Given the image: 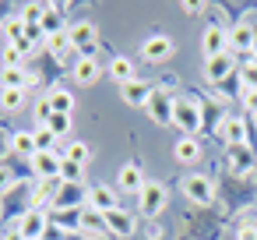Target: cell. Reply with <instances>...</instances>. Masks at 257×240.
Returning <instances> with one entry per match:
<instances>
[{
	"instance_id": "1",
	"label": "cell",
	"mask_w": 257,
	"mask_h": 240,
	"mask_svg": "<svg viewBox=\"0 0 257 240\" xmlns=\"http://www.w3.org/2000/svg\"><path fill=\"white\" fill-rule=\"evenodd\" d=\"M173 124L183 131V138H190L201 127V110L194 99H173Z\"/></svg>"
},
{
	"instance_id": "2",
	"label": "cell",
	"mask_w": 257,
	"mask_h": 240,
	"mask_svg": "<svg viewBox=\"0 0 257 240\" xmlns=\"http://www.w3.org/2000/svg\"><path fill=\"white\" fill-rule=\"evenodd\" d=\"M141 57H145V60H152V64H162V60H169V57H173V39H169L166 32H155V36H148V39L141 43Z\"/></svg>"
},
{
	"instance_id": "3",
	"label": "cell",
	"mask_w": 257,
	"mask_h": 240,
	"mask_svg": "<svg viewBox=\"0 0 257 240\" xmlns=\"http://www.w3.org/2000/svg\"><path fill=\"white\" fill-rule=\"evenodd\" d=\"M183 194H187L190 201H197V205H211L215 187H211V180H208L204 173H190V177H183Z\"/></svg>"
},
{
	"instance_id": "4",
	"label": "cell",
	"mask_w": 257,
	"mask_h": 240,
	"mask_svg": "<svg viewBox=\"0 0 257 240\" xmlns=\"http://www.w3.org/2000/svg\"><path fill=\"white\" fill-rule=\"evenodd\" d=\"M166 201H169V194H166L162 184H145V191L138 194V205H141L145 215H159L166 208Z\"/></svg>"
},
{
	"instance_id": "5",
	"label": "cell",
	"mask_w": 257,
	"mask_h": 240,
	"mask_svg": "<svg viewBox=\"0 0 257 240\" xmlns=\"http://www.w3.org/2000/svg\"><path fill=\"white\" fill-rule=\"evenodd\" d=\"M201 50H204L208 60H211V57H222V53L229 50V32L218 29V25H208L204 36H201Z\"/></svg>"
},
{
	"instance_id": "6",
	"label": "cell",
	"mask_w": 257,
	"mask_h": 240,
	"mask_svg": "<svg viewBox=\"0 0 257 240\" xmlns=\"http://www.w3.org/2000/svg\"><path fill=\"white\" fill-rule=\"evenodd\" d=\"M120 96H123V103H127V106H148V103H152V96H155V89H152L148 82L134 78V82L120 85Z\"/></svg>"
},
{
	"instance_id": "7",
	"label": "cell",
	"mask_w": 257,
	"mask_h": 240,
	"mask_svg": "<svg viewBox=\"0 0 257 240\" xmlns=\"http://www.w3.org/2000/svg\"><path fill=\"white\" fill-rule=\"evenodd\" d=\"M18 233H22L25 240H43V233H46V215H43L39 208H29V212L18 219Z\"/></svg>"
},
{
	"instance_id": "8",
	"label": "cell",
	"mask_w": 257,
	"mask_h": 240,
	"mask_svg": "<svg viewBox=\"0 0 257 240\" xmlns=\"http://www.w3.org/2000/svg\"><path fill=\"white\" fill-rule=\"evenodd\" d=\"M85 201H88V208H92V212H99V215H106V212L120 208V205H116V191H109V187H92Z\"/></svg>"
},
{
	"instance_id": "9",
	"label": "cell",
	"mask_w": 257,
	"mask_h": 240,
	"mask_svg": "<svg viewBox=\"0 0 257 240\" xmlns=\"http://www.w3.org/2000/svg\"><path fill=\"white\" fill-rule=\"evenodd\" d=\"M116 187H120L123 194H141V191H145V177H141V170H138L134 163H127V166L120 170V177H116Z\"/></svg>"
},
{
	"instance_id": "10",
	"label": "cell",
	"mask_w": 257,
	"mask_h": 240,
	"mask_svg": "<svg viewBox=\"0 0 257 240\" xmlns=\"http://www.w3.org/2000/svg\"><path fill=\"white\" fill-rule=\"evenodd\" d=\"M71 43L81 46L85 57H92V53H95V25H92V22H78V25L71 29Z\"/></svg>"
},
{
	"instance_id": "11",
	"label": "cell",
	"mask_w": 257,
	"mask_h": 240,
	"mask_svg": "<svg viewBox=\"0 0 257 240\" xmlns=\"http://www.w3.org/2000/svg\"><path fill=\"white\" fill-rule=\"evenodd\" d=\"M253 29L250 25H236L232 32H229V46L236 50V53H246V60H250V53H253Z\"/></svg>"
},
{
	"instance_id": "12",
	"label": "cell",
	"mask_w": 257,
	"mask_h": 240,
	"mask_svg": "<svg viewBox=\"0 0 257 240\" xmlns=\"http://www.w3.org/2000/svg\"><path fill=\"white\" fill-rule=\"evenodd\" d=\"M60 155H53V152H39V155H32V170L43 177V180H50V177H60Z\"/></svg>"
},
{
	"instance_id": "13",
	"label": "cell",
	"mask_w": 257,
	"mask_h": 240,
	"mask_svg": "<svg viewBox=\"0 0 257 240\" xmlns=\"http://www.w3.org/2000/svg\"><path fill=\"white\" fill-rule=\"evenodd\" d=\"M148 113H152V120H155V124H173V103H169L162 92H155V96H152Z\"/></svg>"
},
{
	"instance_id": "14",
	"label": "cell",
	"mask_w": 257,
	"mask_h": 240,
	"mask_svg": "<svg viewBox=\"0 0 257 240\" xmlns=\"http://www.w3.org/2000/svg\"><path fill=\"white\" fill-rule=\"evenodd\" d=\"M222 138H225L229 145H243V141H246V120H243V117H225Z\"/></svg>"
},
{
	"instance_id": "15",
	"label": "cell",
	"mask_w": 257,
	"mask_h": 240,
	"mask_svg": "<svg viewBox=\"0 0 257 240\" xmlns=\"http://www.w3.org/2000/svg\"><path fill=\"white\" fill-rule=\"evenodd\" d=\"M99 78V60L95 57H81L78 64H74V82L78 85H92Z\"/></svg>"
},
{
	"instance_id": "16",
	"label": "cell",
	"mask_w": 257,
	"mask_h": 240,
	"mask_svg": "<svg viewBox=\"0 0 257 240\" xmlns=\"http://www.w3.org/2000/svg\"><path fill=\"white\" fill-rule=\"evenodd\" d=\"M102 219H106V226H113L120 236H131V233H134V219H131L123 208H113V212H106Z\"/></svg>"
},
{
	"instance_id": "17",
	"label": "cell",
	"mask_w": 257,
	"mask_h": 240,
	"mask_svg": "<svg viewBox=\"0 0 257 240\" xmlns=\"http://www.w3.org/2000/svg\"><path fill=\"white\" fill-rule=\"evenodd\" d=\"M109 74H113L120 85H127V82L138 78V74H134V60H127V57H113V60H109Z\"/></svg>"
},
{
	"instance_id": "18",
	"label": "cell",
	"mask_w": 257,
	"mask_h": 240,
	"mask_svg": "<svg viewBox=\"0 0 257 240\" xmlns=\"http://www.w3.org/2000/svg\"><path fill=\"white\" fill-rule=\"evenodd\" d=\"M25 103H29L25 89H0V106H4L8 113H18Z\"/></svg>"
},
{
	"instance_id": "19",
	"label": "cell",
	"mask_w": 257,
	"mask_h": 240,
	"mask_svg": "<svg viewBox=\"0 0 257 240\" xmlns=\"http://www.w3.org/2000/svg\"><path fill=\"white\" fill-rule=\"evenodd\" d=\"M229 71H232V60H229V53H222V57H211V60L204 64V74H208L211 82H222Z\"/></svg>"
},
{
	"instance_id": "20",
	"label": "cell",
	"mask_w": 257,
	"mask_h": 240,
	"mask_svg": "<svg viewBox=\"0 0 257 240\" xmlns=\"http://www.w3.org/2000/svg\"><path fill=\"white\" fill-rule=\"evenodd\" d=\"M50 106H53V113H74V96L67 92V89H53L50 96Z\"/></svg>"
},
{
	"instance_id": "21",
	"label": "cell",
	"mask_w": 257,
	"mask_h": 240,
	"mask_svg": "<svg viewBox=\"0 0 257 240\" xmlns=\"http://www.w3.org/2000/svg\"><path fill=\"white\" fill-rule=\"evenodd\" d=\"M11 148L22 152V155H39V148H36V131H18V134L11 138Z\"/></svg>"
},
{
	"instance_id": "22",
	"label": "cell",
	"mask_w": 257,
	"mask_h": 240,
	"mask_svg": "<svg viewBox=\"0 0 257 240\" xmlns=\"http://www.w3.org/2000/svg\"><path fill=\"white\" fill-rule=\"evenodd\" d=\"M29 85V74L22 67H4L0 71V89H25Z\"/></svg>"
},
{
	"instance_id": "23",
	"label": "cell",
	"mask_w": 257,
	"mask_h": 240,
	"mask_svg": "<svg viewBox=\"0 0 257 240\" xmlns=\"http://www.w3.org/2000/svg\"><path fill=\"white\" fill-rule=\"evenodd\" d=\"M176 159H180V163H197V159H201V145H197L194 138H180V141H176Z\"/></svg>"
},
{
	"instance_id": "24",
	"label": "cell",
	"mask_w": 257,
	"mask_h": 240,
	"mask_svg": "<svg viewBox=\"0 0 257 240\" xmlns=\"http://www.w3.org/2000/svg\"><path fill=\"white\" fill-rule=\"evenodd\" d=\"M229 155H232V170H236V173L253 170V155H250L243 145H229Z\"/></svg>"
},
{
	"instance_id": "25",
	"label": "cell",
	"mask_w": 257,
	"mask_h": 240,
	"mask_svg": "<svg viewBox=\"0 0 257 240\" xmlns=\"http://www.w3.org/2000/svg\"><path fill=\"white\" fill-rule=\"evenodd\" d=\"M43 32H46V36L64 32V18H60V11H57V8H46V15H43Z\"/></svg>"
},
{
	"instance_id": "26",
	"label": "cell",
	"mask_w": 257,
	"mask_h": 240,
	"mask_svg": "<svg viewBox=\"0 0 257 240\" xmlns=\"http://www.w3.org/2000/svg\"><path fill=\"white\" fill-rule=\"evenodd\" d=\"M36 148L39 152H57V134L46 124H39V131H36Z\"/></svg>"
},
{
	"instance_id": "27",
	"label": "cell",
	"mask_w": 257,
	"mask_h": 240,
	"mask_svg": "<svg viewBox=\"0 0 257 240\" xmlns=\"http://www.w3.org/2000/svg\"><path fill=\"white\" fill-rule=\"evenodd\" d=\"M239 82H243V92H257V60H246L239 67Z\"/></svg>"
},
{
	"instance_id": "28",
	"label": "cell",
	"mask_w": 257,
	"mask_h": 240,
	"mask_svg": "<svg viewBox=\"0 0 257 240\" xmlns=\"http://www.w3.org/2000/svg\"><path fill=\"white\" fill-rule=\"evenodd\" d=\"M4 39H8V43L25 39V22H22V18H8V22H4Z\"/></svg>"
},
{
	"instance_id": "29",
	"label": "cell",
	"mask_w": 257,
	"mask_h": 240,
	"mask_svg": "<svg viewBox=\"0 0 257 240\" xmlns=\"http://www.w3.org/2000/svg\"><path fill=\"white\" fill-rule=\"evenodd\" d=\"M46 127H50L57 138H64V134L71 131V113H53V117L46 120Z\"/></svg>"
},
{
	"instance_id": "30",
	"label": "cell",
	"mask_w": 257,
	"mask_h": 240,
	"mask_svg": "<svg viewBox=\"0 0 257 240\" xmlns=\"http://www.w3.org/2000/svg\"><path fill=\"white\" fill-rule=\"evenodd\" d=\"M43 15H46V4H29V8L22 11L25 29H29V25H43Z\"/></svg>"
},
{
	"instance_id": "31",
	"label": "cell",
	"mask_w": 257,
	"mask_h": 240,
	"mask_svg": "<svg viewBox=\"0 0 257 240\" xmlns=\"http://www.w3.org/2000/svg\"><path fill=\"white\" fill-rule=\"evenodd\" d=\"M88 155H92V152H88V145H85V141H71V145H67V159H71V163L85 166V163H88Z\"/></svg>"
},
{
	"instance_id": "32",
	"label": "cell",
	"mask_w": 257,
	"mask_h": 240,
	"mask_svg": "<svg viewBox=\"0 0 257 240\" xmlns=\"http://www.w3.org/2000/svg\"><path fill=\"white\" fill-rule=\"evenodd\" d=\"M81 173H85V166H78V163H71V159H64V163H60V177H64L67 184L81 180Z\"/></svg>"
},
{
	"instance_id": "33",
	"label": "cell",
	"mask_w": 257,
	"mask_h": 240,
	"mask_svg": "<svg viewBox=\"0 0 257 240\" xmlns=\"http://www.w3.org/2000/svg\"><path fill=\"white\" fill-rule=\"evenodd\" d=\"M74 43H71V32H57V36H50V50L53 53H67Z\"/></svg>"
},
{
	"instance_id": "34",
	"label": "cell",
	"mask_w": 257,
	"mask_h": 240,
	"mask_svg": "<svg viewBox=\"0 0 257 240\" xmlns=\"http://www.w3.org/2000/svg\"><path fill=\"white\" fill-rule=\"evenodd\" d=\"M22 57H25V53H22L15 43L4 46V67H22Z\"/></svg>"
},
{
	"instance_id": "35",
	"label": "cell",
	"mask_w": 257,
	"mask_h": 240,
	"mask_svg": "<svg viewBox=\"0 0 257 240\" xmlns=\"http://www.w3.org/2000/svg\"><path fill=\"white\" fill-rule=\"evenodd\" d=\"M81 222H85L88 229H95V233H99V229H106V219H99V212H85V215H81Z\"/></svg>"
},
{
	"instance_id": "36",
	"label": "cell",
	"mask_w": 257,
	"mask_h": 240,
	"mask_svg": "<svg viewBox=\"0 0 257 240\" xmlns=\"http://www.w3.org/2000/svg\"><path fill=\"white\" fill-rule=\"evenodd\" d=\"M36 117H39L43 124L53 117V106H50V99H39V103H36Z\"/></svg>"
},
{
	"instance_id": "37",
	"label": "cell",
	"mask_w": 257,
	"mask_h": 240,
	"mask_svg": "<svg viewBox=\"0 0 257 240\" xmlns=\"http://www.w3.org/2000/svg\"><path fill=\"white\" fill-rule=\"evenodd\" d=\"M236 240H257V226H239V233H236Z\"/></svg>"
},
{
	"instance_id": "38",
	"label": "cell",
	"mask_w": 257,
	"mask_h": 240,
	"mask_svg": "<svg viewBox=\"0 0 257 240\" xmlns=\"http://www.w3.org/2000/svg\"><path fill=\"white\" fill-rule=\"evenodd\" d=\"M243 106H246V113L257 117V92H243Z\"/></svg>"
},
{
	"instance_id": "39",
	"label": "cell",
	"mask_w": 257,
	"mask_h": 240,
	"mask_svg": "<svg viewBox=\"0 0 257 240\" xmlns=\"http://www.w3.org/2000/svg\"><path fill=\"white\" fill-rule=\"evenodd\" d=\"M25 36H29L32 43H39V39H43L46 32H43V25H29V29H25Z\"/></svg>"
},
{
	"instance_id": "40",
	"label": "cell",
	"mask_w": 257,
	"mask_h": 240,
	"mask_svg": "<svg viewBox=\"0 0 257 240\" xmlns=\"http://www.w3.org/2000/svg\"><path fill=\"white\" fill-rule=\"evenodd\" d=\"M180 8H183V11H187V15H197V11H201V8H204V4H190V0H187V4H180Z\"/></svg>"
},
{
	"instance_id": "41",
	"label": "cell",
	"mask_w": 257,
	"mask_h": 240,
	"mask_svg": "<svg viewBox=\"0 0 257 240\" xmlns=\"http://www.w3.org/2000/svg\"><path fill=\"white\" fill-rule=\"evenodd\" d=\"M8 184H11V173H8V170H4V166H0V191H4V187H8Z\"/></svg>"
},
{
	"instance_id": "42",
	"label": "cell",
	"mask_w": 257,
	"mask_h": 240,
	"mask_svg": "<svg viewBox=\"0 0 257 240\" xmlns=\"http://www.w3.org/2000/svg\"><path fill=\"white\" fill-rule=\"evenodd\" d=\"M4 240H25V236H22L18 229H11V233H4Z\"/></svg>"
},
{
	"instance_id": "43",
	"label": "cell",
	"mask_w": 257,
	"mask_h": 240,
	"mask_svg": "<svg viewBox=\"0 0 257 240\" xmlns=\"http://www.w3.org/2000/svg\"><path fill=\"white\" fill-rule=\"evenodd\" d=\"M253 36H257V29H253ZM253 46H257V39H253Z\"/></svg>"
}]
</instances>
